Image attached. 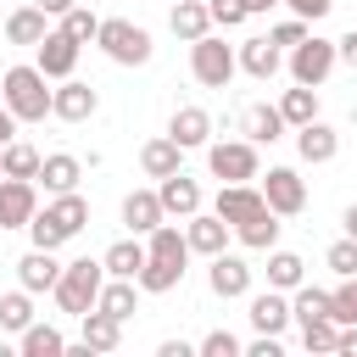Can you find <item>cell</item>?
<instances>
[{
    "label": "cell",
    "mask_w": 357,
    "mask_h": 357,
    "mask_svg": "<svg viewBox=\"0 0 357 357\" xmlns=\"http://www.w3.org/2000/svg\"><path fill=\"white\" fill-rule=\"evenodd\" d=\"M301 346L307 351H335L340 346V324L335 318H307L301 324Z\"/></svg>",
    "instance_id": "cell-38"
},
{
    "label": "cell",
    "mask_w": 357,
    "mask_h": 357,
    "mask_svg": "<svg viewBox=\"0 0 357 357\" xmlns=\"http://www.w3.org/2000/svg\"><path fill=\"white\" fill-rule=\"evenodd\" d=\"M45 33H50V11H39V6H17L6 17V39L11 45H39Z\"/></svg>",
    "instance_id": "cell-23"
},
{
    "label": "cell",
    "mask_w": 357,
    "mask_h": 357,
    "mask_svg": "<svg viewBox=\"0 0 357 357\" xmlns=\"http://www.w3.org/2000/svg\"><path fill=\"white\" fill-rule=\"evenodd\" d=\"M212 212H218L229 229H240V223H251V218H262V212H268V195H262L257 184H223V190H218V201H212Z\"/></svg>",
    "instance_id": "cell-8"
},
{
    "label": "cell",
    "mask_w": 357,
    "mask_h": 357,
    "mask_svg": "<svg viewBox=\"0 0 357 357\" xmlns=\"http://www.w3.org/2000/svg\"><path fill=\"white\" fill-rule=\"evenodd\" d=\"M279 112H284V123H290V128L312 123V117H318V89H312V84H296V89H284V95H279Z\"/></svg>",
    "instance_id": "cell-32"
},
{
    "label": "cell",
    "mask_w": 357,
    "mask_h": 357,
    "mask_svg": "<svg viewBox=\"0 0 357 357\" xmlns=\"http://www.w3.org/2000/svg\"><path fill=\"white\" fill-rule=\"evenodd\" d=\"M61 28H67V33H73V39H78V45H89V39H95V33H100V17H95V11H89V6H73V11H67V17H61Z\"/></svg>",
    "instance_id": "cell-40"
},
{
    "label": "cell",
    "mask_w": 357,
    "mask_h": 357,
    "mask_svg": "<svg viewBox=\"0 0 357 357\" xmlns=\"http://www.w3.org/2000/svg\"><path fill=\"white\" fill-rule=\"evenodd\" d=\"M100 312H112V318H134V307H139V279H112L106 273V284H100V301H95Z\"/></svg>",
    "instance_id": "cell-25"
},
{
    "label": "cell",
    "mask_w": 357,
    "mask_h": 357,
    "mask_svg": "<svg viewBox=\"0 0 357 357\" xmlns=\"http://www.w3.org/2000/svg\"><path fill=\"white\" fill-rule=\"evenodd\" d=\"M78 178H84V162H78V156H67V151H56V156H45V162H39V184H45L50 195L78 190Z\"/></svg>",
    "instance_id": "cell-24"
},
{
    "label": "cell",
    "mask_w": 357,
    "mask_h": 357,
    "mask_svg": "<svg viewBox=\"0 0 357 357\" xmlns=\"http://www.w3.org/2000/svg\"><path fill=\"white\" fill-rule=\"evenodd\" d=\"M78 324H84V346H89V351H117V346H123V318H112V312L89 307Z\"/></svg>",
    "instance_id": "cell-22"
},
{
    "label": "cell",
    "mask_w": 357,
    "mask_h": 357,
    "mask_svg": "<svg viewBox=\"0 0 357 357\" xmlns=\"http://www.w3.org/2000/svg\"><path fill=\"white\" fill-rule=\"evenodd\" d=\"M190 351H195L190 340H162V357H190Z\"/></svg>",
    "instance_id": "cell-52"
},
{
    "label": "cell",
    "mask_w": 357,
    "mask_h": 357,
    "mask_svg": "<svg viewBox=\"0 0 357 357\" xmlns=\"http://www.w3.org/2000/svg\"><path fill=\"white\" fill-rule=\"evenodd\" d=\"M262 195H268V206H273L279 218H296V212L307 206V184H301V173H296V167H268Z\"/></svg>",
    "instance_id": "cell-10"
},
{
    "label": "cell",
    "mask_w": 357,
    "mask_h": 357,
    "mask_svg": "<svg viewBox=\"0 0 357 357\" xmlns=\"http://www.w3.org/2000/svg\"><path fill=\"white\" fill-rule=\"evenodd\" d=\"M296 17H307V22H318V17H329L335 11V0H284Z\"/></svg>",
    "instance_id": "cell-46"
},
{
    "label": "cell",
    "mask_w": 357,
    "mask_h": 357,
    "mask_svg": "<svg viewBox=\"0 0 357 357\" xmlns=\"http://www.w3.org/2000/svg\"><path fill=\"white\" fill-rule=\"evenodd\" d=\"M284 128H290V123H284V112H279V106H268V100H251V106L240 112V134H245V139H257V145H273Z\"/></svg>",
    "instance_id": "cell-15"
},
{
    "label": "cell",
    "mask_w": 357,
    "mask_h": 357,
    "mask_svg": "<svg viewBox=\"0 0 357 357\" xmlns=\"http://www.w3.org/2000/svg\"><path fill=\"white\" fill-rule=\"evenodd\" d=\"M0 178H6V167H0Z\"/></svg>",
    "instance_id": "cell-55"
},
{
    "label": "cell",
    "mask_w": 357,
    "mask_h": 357,
    "mask_svg": "<svg viewBox=\"0 0 357 357\" xmlns=\"http://www.w3.org/2000/svg\"><path fill=\"white\" fill-rule=\"evenodd\" d=\"M335 61H340V50H335V39H318V33H307L296 50H290V78L296 84H324L329 73H335Z\"/></svg>",
    "instance_id": "cell-6"
},
{
    "label": "cell",
    "mask_w": 357,
    "mask_h": 357,
    "mask_svg": "<svg viewBox=\"0 0 357 357\" xmlns=\"http://www.w3.org/2000/svg\"><path fill=\"white\" fill-rule=\"evenodd\" d=\"M234 240H240L245 251H273V245H279V212L268 206L262 218H251V223H240V229H234Z\"/></svg>",
    "instance_id": "cell-29"
},
{
    "label": "cell",
    "mask_w": 357,
    "mask_h": 357,
    "mask_svg": "<svg viewBox=\"0 0 357 357\" xmlns=\"http://www.w3.org/2000/svg\"><path fill=\"white\" fill-rule=\"evenodd\" d=\"M324 262H329V268H335L340 279H346V273H357V240H351V234H346V240H335Z\"/></svg>",
    "instance_id": "cell-44"
},
{
    "label": "cell",
    "mask_w": 357,
    "mask_h": 357,
    "mask_svg": "<svg viewBox=\"0 0 357 357\" xmlns=\"http://www.w3.org/2000/svg\"><path fill=\"white\" fill-rule=\"evenodd\" d=\"M39 212L33 178H0V229H28Z\"/></svg>",
    "instance_id": "cell-9"
},
{
    "label": "cell",
    "mask_w": 357,
    "mask_h": 357,
    "mask_svg": "<svg viewBox=\"0 0 357 357\" xmlns=\"http://www.w3.org/2000/svg\"><path fill=\"white\" fill-rule=\"evenodd\" d=\"M17 279H22V290H56V279H61V262H56V251H45V245H33L22 262H17Z\"/></svg>",
    "instance_id": "cell-21"
},
{
    "label": "cell",
    "mask_w": 357,
    "mask_h": 357,
    "mask_svg": "<svg viewBox=\"0 0 357 357\" xmlns=\"http://www.w3.org/2000/svg\"><path fill=\"white\" fill-rule=\"evenodd\" d=\"M100 262H106V273H112V279H139V268H145V245L128 234V240L106 245V257H100Z\"/></svg>",
    "instance_id": "cell-28"
},
{
    "label": "cell",
    "mask_w": 357,
    "mask_h": 357,
    "mask_svg": "<svg viewBox=\"0 0 357 357\" xmlns=\"http://www.w3.org/2000/svg\"><path fill=\"white\" fill-rule=\"evenodd\" d=\"M167 134H173L184 151H201V145H212V117H206L201 106H178V112L167 117Z\"/></svg>",
    "instance_id": "cell-18"
},
{
    "label": "cell",
    "mask_w": 357,
    "mask_h": 357,
    "mask_svg": "<svg viewBox=\"0 0 357 357\" xmlns=\"http://www.w3.org/2000/svg\"><path fill=\"white\" fill-rule=\"evenodd\" d=\"M335 351H346V357H357V324H340V346Z\"/></svg>",
    "instance_id": "cell-50"
},
{
    "label": "cell",
    "mask_w": 357,
    "mask_h": 357,
    "mask_svg": "<svg viewBox=\"0 0 357 357\" xmlns=\"http://www.w3.org/2000/svg\"><path fill=\"white\" fill-rule=\"evenodd\" d=\"M167 22H173V33L190 39V45L212 33V11H206L201 0H173V17H167Z\"/></svg>",
    "instance_id": "cell-27"
},
{
    "label": "cell",
    "mask_w": 357,
    "mask_h": 357,
    "mask_svg": "<svg viewBox=\"0 0 357 357\" xmlns=\"http://www.w3.org/2000/svg\"><path fill=\"white\" fill-rule=\"evenodd\" d=\"M17 346H22V357H61V351H67V335H61L56 324H28Z\"/></svg>",
    "instance_id": "cell-31"
},
{
    "label": "cell",
    "mask_w": 357,
    "mask_h": 357,
    "mask_svg": "<svg viewBox=\"0 0 357 357\" xmlns=\"http://www.w3.org/2000/svg\"><path fill=\"white\" fill-rule=\"evenodd\" d=\"M340 223H346V234H351V240H357V201H351V206H346V218H340Z\"/></svg>",
    "instance_id": "cell-54"
},
{
    "label": "cell",
    "mask_w": 357,
    "mask_h": 357,
    "mask_svg": "<svg viewBox=\"0 0 357 357\" xmlns=\"http://www.w3.org/2000/svg\"><path fill=\"white\" fill-rule=\"evenodd\" d=\"M240 6H245V11H251V17H262V11H273V6H279V0H240Z\"/></svg>",
    "instance_id": "cell-53"
},
{
    "label": "cell",
    "mask_w": 357,
    "mask_h": 357,
    "mask_svg": "<svg viewBox=\"0 0 357 357\" xmlns=\"http://www.w3.org/2000/svg\"><path fill=\"white\" fill-rule=\"evenodd\" d=\"M95 45L117 61V67H145L151 61V33L139 28V22H128V17H100V33H95Z\"/></svg>",
    "instance_id": "cell-3"
},
{
    "label": "cell",
    "mask_w": 357,
    "mask_h": 357,
    "mask_svg": "<svg viewBox=\"0 0 357 357\" xmlns=\"http://www.w3.org/2000/svg\"><path fill=\"white\" fill-rule=\"evenodd\" d=\"M335 324H357V273H346L340 279V290H335V312H329Z\"/></svg>",
    "instance_id": "cell-41"
},
{
    "label": "cell",
    "mask_w": 357,
    "mask_h": 357,
    "mask_svg": "<svg viewBox=\"0 0 357 357\" xmlns=\"http://www.w3.org/2000/svg\"><path fill=\"white\" fill-rule=\"evenodd\" d=\"M301 279H307V262L296 251H268V284L273 290H296Z\"/></svg>",
    "instance_id": "cell-35"
},
{
    "label": "cell",
    "mask_w": 357,
    "mask_h": 357,
    "mask_svg": "<svg viewBox=\"0 0 357 357\" xmlns=\"http://www.w3.org/2000/svg\"><path fill=\"white\" fill-rule=\"evenodd\" d=\"M28 234H33V245H45V251H61V245L73 240V234H67V229H61V223L50 218V206H45V212H33V223H28Z\"/></svg>",
    "instance_id": "cell-39"
},
{
    "label": "cell",
    "mask_w": 357,
    "mask_h": 357,
    "mask_svg": "<svg viewBox=\"0 0 357 357\" xmlns=\"http://www.w3.org/2000/svg\"><path fill=\"white\" fill-rule=\"evenodd\" d=\"M229 223L218 218V212H195V218H184V240H190V251L195 257H218L223 245H229Z\"/></svg>",
    "instance_id": "cell-13"
},
{
    "label": "cell",
    "mask_w": 357,
    "mask_h": 357,
    "mask_svg": "<svg viewBox=\"0 0 357 357\" xmlns=\"http://www.w3.org/2000/svg\"><path fill=\"white\" fill-rule=\"evenodd\" d=\"M33 6H39V11H50V17H67L78 0H33Z\"/></svg>",
    "instance_id": "cell-51"
},
{
    "label": "cell",
    "mask_w": 357,
    "mask_h": 357,
    "mask_svg": "<svg viewBox=\"0 0 357 357\" xmlns=\"http://www.w3.org/2000/svg\"><path fill=\"white\" fill-rule=\"evenodd\" d=\"M206 284H212V296H223V301L251 296V262H245V257L218 251V257H212V268H206Z\"/></svg>",
    "instance_id": "cell-11"
},
{
    "label": "cell",
    "mask_w": 357,
    "mask_h": 357,
    "mask_svg": "<svg viewBox=\"0 0 357 357\" xmlns=\"http://www.w3.org/2000/svg\"><path fill=\"white\" fill-rule=\"evenodd\" d=\"M50 218H56V223H61L67 234H78V229L89 223V201H84L78 190H61V195L50 201Z\"/></svg>",
    "instance_id": "cell-36"
},
{
    "label": "cell",
    "mask_w": 357,
    "mask_h": 357,
    "mask_svg": "<svg viewBox=\"0 0 357 357\" xmlns=\"http://www.w3.org/2000/svg\"><path fill=\"white\" fill-rule=\"evenodd\" d=\"M123 223H128L134 234H151L156 223H167L162 195H156V190H128V195H123Z\"/></svg>",
    "instance_id": "cell-20"
},
{
    "label": "cell",
    "mask_w": 357,
    "mask_h": 357,
    "mask_svg": "<svg viewBox=\"0 0 357 357\" xmlns=\"http://www.w3.org/2000/svg\"><path fill=\"white\" fill-rule=\"evenodd\" d=\"M234 67H240V56L223 45V39H195L190 45V73H195V84H206V89H229V78H234Z\"/></svg>",
    "instance_id": "cell-5"
},
{
    "label": "cell",
    "mask_w": 357,
    "mask_h": 357,
    "mask_svg": "<svg viewBox=\"0 0 357 357\" xmlns=\"http://www.w3.org/2000/svg\"><path fill=\"white\" fill-rule=\"evenodd\" d=\"M296 151H301V162H335L340 156V134L324 117H312V123L296 128Z\"/></svg>",
    "instance_id": "cell-16"
},
{
    "label": "cell",
    "mask_w": 357,
    "mask_h": 357,
    "mask_svg": "<svg viewBox=\"0 0 357 357\" xmlns=\"http://www.w3.org/2000/svg\"><path fill=\"white\" fill-rule=\"evenodd\" d=\"M206 11H212V28H240V22L251 17L240 0H206Z\"/></svg>",
    "instance_id": "cell-45"
},
{
    "label": "cell",
    "mask_w": 357,
    "mask_h": 357,
    "mask_svg": "<svg viewBox=\"0 0 357 357\" xmlns=\"http://www.w3.org/2000/svg\"><path fill=\"white\" fill-rule=\"evenodd\" d=\"M178 162H184V145H178L173 134H156V139L139 145V167H145V178H167V173H178Z\"/></svg>",
    "instance_id": "cell-19"
},
{
    "label": "cell",
    "mask_w": 357,
    "mask_h": 357,
    "mask_svg": "<svg viewBox=\"0 0 357 357\" xmlns=\"http://www.w3.org/2000/svg\"><path fill=\"white\" fill-rule=\"evenodd\" d=\"M11 139H17V112H11L6 100H0V151H6Z\"/></svg>",
    "instance_id": "cell-49"
},
{
    "label": "cell",
    "mask_w": 357,
    "mask_h": 357,
    "mask_svg": "<svg viewBox=\"0 0 357 357\" xmlns=\"http://www.w3.org/2000/svg\"><path fill=\"white\" fill-rule=\"evenodd\" d=\"M39 151L28 145V139H11L6 151H0V167H6V178H39Z\"/></svg>",
    "instance_id": "cell-34"
},
{
    "label": "cell",
    "mask_w": 357,
    "mask_h": 357,
    "mask_svg": "<svg viewBox=\"0 0 357 357\" xmlns=\"http://www.w3.org/2000/svg\"><path fill=\"white\" fill-rule=\"evenodd\" d=\"M95 106H100V95H95L89 84L61 78V89H56V100H50V117H61V123H84V117H95Z\"/></svg>",
    "instance_id": "cell-14"
},
{
    "label": "cell",
    "mask_w": 357,
    "mask_h": 357,
    "mask_svg": "<svg viewBox=\"0 0 357 357\" xmlns=\"http://www.w3.org/2000/svg\"><path fill=\"white\" fill-rule=\"evenodd\" d=\"M240 67H245L257 84H268L284 61H279V45H273V39H245V45H240Z\"/></svg>",
    "instance_id": "cell-26"
},
{
    "label": "cell",
    "mask_w": 357,
    "mask_h": 357,
    "mask_svg": "<svg viewBox=\"0 0 357 357\" xmlns=\"http://www.w3.org/2000/svg\"><path fill=\"white\" fill-rule=\"evenodd\" d=\"M290 301H284V290H262V296H251V324H257V335H284L290 329Z\"/></svg>",
    "instance_id": "cell-17"
},
{
    "label": "cell",
    "mask_w": 357,
    "mask_h": 357,
    "mask_svg": "<svg viewBox=\"0 0 357 357\" xmlns=\"http://www.w3.org/2000/svg\"><path fill=\"white\" fill-rule=\"evenodd\" d=\"M335 50H340V61L357 73V28H351V33H340V39H335Z\"/></svg>",
    "instance_id": "cell-48"
},
{
    "label": "cell",
    "mask_w": 357,
    "mask_h": 357,
    "mask_svg": "<svg viewBox=\"0 0 357 357\" xmlns=\"http://www.w3.org/2000/svg\"><path fill=\"white\" fill-rule=\"evenodd\" d=\"M28 324H33V290H11V296H0V329L22 335Z\"/></svg>",
    "instance_id": "cell-37"
},
{
    "label": "cell",
    "mask_w": 357,
    "mask_h": 357,
    "mask_svg": "<svg viewBox=\"0 0 357 357\" xmlns=\"http://www.w3.org/2000/svg\"><path fill=\"white\" fill-rule=\"evenodd\" d=\"M245 357H279V335H257V340L245 346Z\"/></svg>",
    "instance_id": "cell-47"
},
{
    "label": "cell",
    "mask_w": 357,
    "mask_h": 357,
    "mask_svg": "<svg viewBox=\"0 0 357 357\" xmlns=\"http://www.w3.org/2000/svg\"><path fill=\"white\" fill-rule=\"evenodd\" d=\"M290 312H296V324H307V318H329L335 312V290H318V284H296V301H290Z\"/></svg>",
    "instance_id": "cell-33"
},
{
    "label": "cell",
    "mask_w": 357,
    "mask_h": 357,
    "mask_svg": "<svg viewBox=\"0 0 357 357\" xmlns=\"http://www.w3.org/2000/svg\"><path fill=\"white\" fill-rule=\"evenodd\" d=\"M100 284H106V262H89V257H73V262H61V279H56V307L61 312H73V318H84L95 301H100Z\"/></svg>",
    "instance_id": "cell-2"
},
{
    "label": "cell",
    "mask_w": 357,
    "mask_h": 357,
    "mask_svg": "<svg viewBox=\"0 0 357 357\" xmlns=\"http://www.w3.org/2000/svg\"><path fill=\"white\" fill-rule=\"evenodd\" d=\"M206 167H212V178H223V184H251V178H262L257 139H218V145H206Z\"/></svg>",
    "instance_id": "cell-4"
},
{
    "label": "cell",
    "mask_w": 357,
    "mask_h": 357,
    "mask_svg": "<svg viewBox=\"0 0 357 357\" xmlns=\"http://www.w3.org/2000/svg\"><path fill=\"white\" fill-rule=\"evenodd\" d=\"M178 279H184V262H167V257H145V268H139V290L145 296H167Z\"/></svg>",
    "instance_id": "cell-30"
},
{
    "label": "cell",
    "mask_w": 357,
    "mask_h": 357,
    "mask_svg": "<svg viewBox=\"0 0 357 357\" xmlns=\"http://www.w3.org/2000/svg\"><path fill=\"white\" fill-rule=\"evenodd\" d=\"M78 39L67 33V28H50L39 45H33V67L45 73V78H73V67H78Z\"/></svg>",
    "instance_id": "cell-7"
},
{
    "label": "cell",
    "mask_w": 357,
    "mask_h": 357,
    "mask_svg": "<svg viewBox=\"0 0 357 357\" xmlns=\"http://www.w3.org/2000/svg\"><path fill=\"white\" fill-rule=\"evenodd\" d=\"M156 195H162V212L167 218H195L201 212V184L178 167V173H167L162 184H156Z\"/></svg>",
    "instance_id": "cell-12"
},
{
    "label": "cell",
    "mask_w": 357,
    "mask_h": 357,
    "mask_svg": "<svg viewBox=\"0 0 357 357\" xmlns=\"http://www.w3.org/2000/svg\"><path fill=\"white\" fill-rule=\"evenodd\" d=\"M195 351H201V357H240L245 346H240V340H234L229 329H212V335H206V340H201Z\"/></svg>",
    "instance_id": "cell-43"
},
{
    "label": "cell",
    "mask_w": 357,
    "mask_h": 357,
    "mask_svg": "<svg viewBox=\"0 0 357 357\" xmlns=\"http://www.w3.org/2000/svg\"><path fill=\"white\" fill-rule=\"evenodd\" d=\"M0 100L17 112V123H45L56 89H50V78H45L39 67H11V73L0 78Z\"/></svg>",
    "instance_id": "cell-1"
},
{
    "label": "cell",
    "mask_w": 357,
    "mask_h": 357,
    "mask_svg": "<svg viewBox=\"0 0 357 357\" xmlns=\"http://www.w3.org/2000/svg\"><path fill=\"white\" fill-rule=\"evenodd\" d=\"M279 50H296L301 39H307V17H284V22H273V33H268Z\"/></svg>",
    "instance_id": "cell-42"
}]
</instances>
